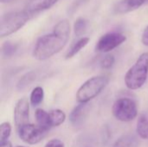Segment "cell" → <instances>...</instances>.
Masks as SVG:
<instances>
[{
    "instance_id": "cell-1",
    "label": "cell",
    "mask_w": 148,
    "mask_h": 147,
    "mask_svg": "<svg viewBox=\"0 0 148 147\" xmlns=\"http://www.w3.org/2000/svg\"><path fill=\"white\" fill-rule=\"evenodd\" d=\"M70 29L69 20L59 21L55 25L52 33L38 38L33 49V56L38 61H45L59 53L69 39Z\"/></svg>"
},
{
    "instance_id": "cell-2",
    "label": "cell",
    "mask_w": 148,
    "mask_h": 147,
    "mask_svg": "<svg viewBox=\"0 0 148 147\" xmlns=\"http://www.w3.org/2000/svg\"><path fill=\"white\" fill-rule=\"evenodd\" d=\"M148 76V52L141 54L136 62L128 69L125 75V84L127 88L136 90L143 87Z\"/></svg>"
},
{
    "instance_id": "cell-3",
    "label": "cell",
    "mask_w": 148,
    "mask_h": 147,
    "mask_svg": "<svg viewBox=\"0 0 148 147\" xmlns=\"http://www.w3.org/2000/svg\"><path fill=\"white\" fill-rule=\"evenodd\" d=\"M30 15L26 10L10 11L0 18V37L10 36L22 29L29 21Z\"/></svg>"
},
{
    "instance_id": "cell-4",
    "label": "cell",
    "mask_w": 148,
    "mask_h": 147,
    "mask_svg": "<svg viewBox=\"0 0 148 147\" xmlns=\"http://www.w3.org/2000/svg\"><path fill=\"white\" fill-rule=\"evenodd\" d=\"M108 83V78L106 76H94L86 81L78 89L76 99L80 103H88L106 88Z\"/></svg>"
},
{
    "instance_id": "cell-5",
    "label": "cell",
    "mask_w": 148,
    "mask_h": 147,
    "mask_svg": "<svg viewBox=\"0 0 148 147\" xmlns=\"http://www.w3.org/2000/svg\"><path fill=\"white\" fill-rule=\"evenodd\" d=\"M114 118L122 122H129L138 115L137 105L132 99L121 98L115 101L112 107Z\"/></svg>"
},
{
    "instance_id": "cell-6",
    "label": "cell",
    "mask_w": 148,
    "mask_h": 147,
    "mask_svg": "<svg viewBox=\"0 0 148 147\" xmlns=\"http://www.w3.org/2000/svg\"><path fill=\"white\" fill-rule=\"evenodd\" d=\"M127 40L125 35L120 32H108L98 40L95 49L98 52L101 53H108L121 44H122Z\"/></svg>"
},
{
    "instance_id": "cell-7",
    "label": "cell",
    "mask_w": 148,
    "mask_h": 147,
    "mask_svg": "<svg viewBox=\"0 0 148 147\" xmlns=\"http://www.w3.org/2000/svg\"><path fill=\"white\" fill-rule=\"evenodd\" d=\"M19 138L29 145L38 144L45 136V133L37 125L27 124L17 129Z\"/></svg>"
},
{
    "instance_id": "cell-8",
    "label": "cell",
    "mask_w": 148,
    "mask_h": 147,
    "mask_svg": "<svg viewBox=\"0 0 148 147\" xmlns=\"http://www.w3.org/2000/svg\"><path fill=\"white\" fill-rule=\"evenodd\" d=\"M29 101L26 98H22L16 102L14 109V120L17 129L29 124Z\"/></svg>"
},
{
    "instance_id": "cell-9",
    "label": "cell",
    "mask_w": 148,
    "mask_h": 147,
    "mask_svg": "<svg viewBox=\"0 0 148 147\" xmlns=\"http://www.w3.org/2000/svg\"><path fill=\"white\" fill-rule=\"evenodd\" d=\"M59 0H28L25 10L29 15L50 9Z\"/></svg>"
},
{
    "instance_id": "cell-10",
    "label": "cell",
    "mask_w": 148,
    "mask_h": 147,
    "mask_svg": "<svg viewBox=\"0 0 148 147\" xmlns=\"http://www.w3.org/2000/svg\"><path fill=\"white\" fill-rule=\"evenodd\" d=\"M145 3L146 0H120L114 10L117 14H126L139 9Z\"/></svg>"
},
{
    "instance_id": "cell-11",
    "label": "cell",
    "mask_w": 148,
    "mask_h": 147,
    "mask_svg": "<svg viewBox=\"0 0 148 147\" xmlns=\"http://www.w3.org/2000/svg\"><path fill=\"white\" fill-rule=\"evenodd\" d=\"M88 112V106L87 103H80L77 105L69 114V120L75 126H80L83 123Z\"/></svg>"
},
{
    "instance_id": "cell-12",
    "label": "cell",
    "mask_w": 148,
    "mask_h": 147,
    "mask_svg": "<svg viewBox=\"0 0 148 147\" xmlns=\"http://www.w3.org/2000/svg\"><path fill=\"white\" fill-rule=\"evenodd\" d=\"M36 120L37 123V126L42 129L44 132H47L49 130L52 126H51V120L49 117V113L44 111L43 109L38 108L36 111Z\"/></svg>"
},
{
    "instance_id": "cell-13",
    "label": "cell",
    "mask_w": 148,
    "mask_h": 147,
    "mask_svg": "<svg viewBox=\"0 0 148 147\" xmlns=\"http://www.w3.org/2000/svg\"><path fill=\"white\" fill-rule=\"evenodd\" d=\"M89 42V38L88 37H82L79 40H77L75 43L72 44V46L69 48L68 50L65 58L66 59H70L74 57L76 54H78L83 48L87 46V44Z\"/></svg>"
},
{
    "instance_id": "cell-14",
    "label": "cell",
    "mask_w": 148,
    "mask_h": 147,
    "mask_svg": "<svg viewBox=\"0 0 148 147\" xmlns=\"http://www.w3.org/2000/svg\"><path fill=\"white\" fill-rule=\"evenodd\" d=\"M136 131L141 139H148V113H143L139 117Z\"/></svg>"
},
{
    "instance_id": "cell-15",
    "label": "cell",
    "mask_w": 148,
    "mask_h": 147,
    "mask_svg": "<svg viewBox=\"0 0 148 147\" xmlns=\"http://www.w3.org/2000/svg\"><path fill=\"white\" fill-rule=\"evenodd\" d=\"M49 113L52 127L62 125L66 120V114L62 110L54 109V110H51Z\"/></svg>"
},
{
    "instance_id": "cell-16",
    "label": "cell",
    "mask_w": 148,
    "mask_h": 147,
    "mask_svg": "<svg viewBox=\"0 0 148 147\" xmlns=\"http://www.w3.org/2000/svg\"><path fill=\"white\" fill-rule=\"evenodd\" d=\"M43 97H44V92H43V89L41 87H36L31 94H30V103L31 105H33L34 107L35 106H38L43 100Z\"/></svg>"
},
{
    "instance_id": "cell-17",
    "label": "cell",
    "mask_w": 148,
    "mask_h": 147,
    "mask_svg": "<svg viewBox=\"0 0 148 147\" xmlns=\"http://www.w3.org/2000/svg\"><path fill=\"white\" fill-rule=\"evenodd\" d=\"M88 29V21L85 18L79 17L74 24V31L76 36H81L86 33Z\"/></svg>"
},
{
    "instance_id": "cell-18",
    "label": "cell",
    "mask_w": 148,
    "mask_h": 147,
    "mask_svg": "<svg viewBox=\"0 0 148 147\" xmlns=\"http://www.w3.org/2000/svg\"><path fill=\"white\" fill-rule=\"evenodd\" d=\"M11 133V126L9 122H3L0 126V145L8 142Z\"/></svg>"
},
{
    "instance_id": "cell-19",
    "label": "cell",
    "mask_w": 148,
    "mask_h": 147,
    "mask_svg": "<svg viewBox=\"0 0 148 147\" xmlns=\"http://www.w3.org/2000/svg\"><path fill=\"white\" fill-rule=\"evenodd\" d=\"M135 139L133 136H122L115 141L113 147H134L135 145Z\"/></svg>"
},
{
    "instance_id": "cell-20",
    "label": "cell",
    "mask_w": 148,
    "mask_h": 147,
    "mask_svg": "<svg viewBox=\"0 0 148 147\" xmlns=\"http://www.w3.org/2000/svg\"><path fill=\"white\" fill-rule=\"evenodd\" d=\"M17 49V45L11 42H5L2 46V54L4 57L12 56Z\"/></svg>"
},
{
    "instance_id": "cell-21",
    "label": "cell",
    "mask_w": 148,
    "mask_h": 147,
    "mask_svg": "<svg viewBox=\"0 0 148 147\" xmlns=\"http://www.w3.org/2000/svg\"><path fill=\"white\" fill-rule=\"evenodd\" d=\"M115 59L113 55H107L101 60V67L103 69H110L114 64Z\"/></svg>"
},
{
    "instance_id": "cell-22",
    "label": "cell",
    "mask_w": 148,
    "mask_h": 147,
    "mask_svg": "<svg viewBox=\"0 0 148 147\" xmlns=\"http://www.w3.org/2000/svg\"><path fill=\"white\" fill-rule=\"evenodd\" d=\"M34 79V75H32V73H29L27 75H25L19 81L18 83V88H23L24 87H26L27 85H29V83Z\"/></svg>"
},
{
    "instance_id": "cell-23",
    "label": "cell",
    "mask_w": 148,
    "mask_h": 147,
    "mask_svg": "<svg viewBox=\"0 0 148 147\" xmlns=\"http://www.w3.org/2000/svg\"><path fill=\"white\" fill-rule=\"evenodd\" d=\"M44 147H64V144L57 139H54L49 140Z\"/></svg>"
},
{
    "instance_id": "cell-24",
    "label": "cell",
    "mask_w": 148,
    "mask_h": 147,
    "mask_svg": "<svg viewBox=\"0 0 148 147\" xmlns=\"http://www.w3.org/2000/svg\"><path fill=\"white\" fill-rule=\"evenodd\" d=\"M141 42L145 46H148V25L145 28V29L142 33Z\"/></svg>"
},
{
    "instance_id": "cell-25",
    "label": "cell",
    "mask_w": 148,
    "mask_h": 147,
    "mask_svg": "<svg viewBox=\"0 0 148 147\" xmlns=\"http://www.w3.org/2000/svg\"><path fill=\"white\" fill-rule=\"evenodd\" d=\"M0 147H12L11 146V144L10 142H6L3 145H0Z\"/></svg>"
},
{
    "instance_id": "cell-26",
    "label": "cell",
    "mask_w": 148,
    "mask_h": 147,
    "mask_svg": "<svg viewBox=\"0 0 148 147\" xmlns=\"http://www.w3.org/2000/svg\"><path fill=\"white\" fill-rule=\"evenodd\" d=\"M2 3H6V2H10V1H11V0H0Z\"/></svg>"
},
{
    "instance_id": "cell-27",
    "label": "cell",
    "mask_w": 148,
    "mask_h": 147,
    "mask_svg": "<svg viewBox=\"0 0 148 147\" xmlns=\"http://www.w3.org/2000/svg\"><path fill=\"white\" fill-rule=\"evenodd\" d=\"M16 147H26V146H17Z\"/></svg>"
},
{
    "instance_id": "cell-28",
    "label": "cell",
    "mask_w": 148,
    "mask_h": 147,
    "mask_svg": "<svg viewBox=\"0 0 148 147\" xmlns=\"http://www.w3.org/2000/svg\"><path fill=\"white\" fill-rule=\"evenodd\" d=\"M146 2H148V0H146Z\"/></svg>"
}]
</instances>
